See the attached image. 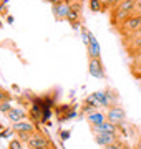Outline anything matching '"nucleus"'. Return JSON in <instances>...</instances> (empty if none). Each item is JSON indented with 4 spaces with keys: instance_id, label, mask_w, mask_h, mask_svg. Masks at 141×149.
Listing matches in <instances>:
<instances>
[{
    "instance_id": "obj_1",
    "label": "nucleus",
    "mask_w": 141,
    "mask_h": 149,
    "mask_svg": "<svg viewBox=\"0 0 141 149\" xmlns=\"http://www.w3.org/2000/svg\"><path fill=\"white\" fill-rule=\"evenodd\" d=\"M27 146H28V149L40 148V146L48 148V149H55V146L52 144V141H50V139L47 138L43 133H40V131L32 133V136H30V138H28V141H27Z\"/></svg>"
},
{
    "instance_id": "obj_2",
    "label": "nucleus",
    "mask_w": 141,
    "mask_h": 149,
    "mask_svg": "<svg viewBox=\"0 0 141 149\" xmlns=\"http://www.w3.org/2000/svg\"><path fill=\"white\" fill-rule=\"evenodd\" d=\"M80 20H82V0H73L70 5V13L66 17V22L73 28H78Z\"/></svg>"
},
{
    "instance_id": "obj_3",
    "label": "nucleus",
    "mask_w": 141,
    "mask_h": 149,
    "mask_svg": "<svg viewBox=\"0 0 141 149\" xmlns=\"http://www.w3.org/2000/svg\"><path fill=\"white\" fill-rule=\"evenodd\" d=\"M88 71L93 78H98V80H105V66L101 58H93V56H88Z\"/></svg>"
},
{
    "instance_id": "obj_4",
    "label": "nucleus",
    "mask_w": 141,
    "mask_h": 149,
    "mask_svg": "<svg viewBox=\"0 0 141 149\" xmlns=\"http://www.w3.org/2000/svg\"><path fill=\"white\" fill-rule=\"evenodd\" d=\"M141 23V15H131L128 17L123 23H121V27H119V33H123V35H133V33L138 30Z\"/></svg>"
},
{
    "instance_id": "obj_5",
    "label": "nucleus",
    "mask_w": 141,
    "mask_h": 149,
    "mask_svg": "<svg viewBox=\"0 0 141 149\" xmlns=\"http://www.w3.org/2000/svg\"><path fill=\"white\" fill-rule=\"evenodd\" d=\"M106 119L114 123V124H123L125 119H126V113L119 104H113V106H110L108 111H106Z\"/></svg>"
},
{
    "instance_id": "obj_6",
    "label": "nucleus",
    "mask_w": 141,
    "mask_h": 149,
    "mask_svg": "<svg viewBox=\"0 0 141 149\" xmlns=\"http://www.w3.org/2000/svg\"><path fill=\"white\" fill-rule=\"evenodd\" d=\"M70 5H71V0H60L58 3L52 5V12L57 20H66V17L70 13Z\"/></svg>"
},
{
    "instance_id": "obj_7",
    "label": "nucleus",
    "mask_w": 141,
    "mask_h": 149,
    "mask_svg": "<svg viewBox=\"0 0 141 149\" xmlns=\"http://www.w3.org/2000/svg\"><path fill=\"white\" fill-rule=\"evenodd\" d=\"M12 129L15 133H35V131H40L37 129V126L33 124L30 119H23V121H18V123H12Z\"/></svg>"
},
{
    "instance_id": "obj_8",
    "label": "nucleus",
    "mask_w": 141,
    "mask_h": 149,
    "mask_svg": "<svg viewBox=\"0 0 141 149\" xmlns=\"http://www.w3.org/2000/svg\"><path fill=\"white\" fill-rule=\"evenodd\" d=\"M95 141L100 146H108V144L118 143V134H110V133H95Z\"/></svg>"
},
{
    "instance_id": "obj_9",
    "label": "nucleus",
    "mask_w": 141,
    "mask_h": 149,
    "mask_svg": "<svg viewBox=\"0 0 141 149\" xmlns=\"http://www.w3.org/2000/svg\"><path fill=\"white\" fill-rule=\"evenodd\" d=\"M118 124H114V123L111 121H106L103 123V124H100V126H93L91 131L93 133H110V134H118Z\"/></svg>"
},
{
    "instance_id": "obj_10",
    "label": "nucleus",
    "mask_w": 141,
    "mask_h": 149,
    "mask_svg": "<svg viewBox=\"0 0 141 149\" xmlns=\"http://www.w3.org/2000/svg\"><path fill=\"white\" fill-rule=\"evenodd\" d=\"M88 56H93V58H100L101 55H100V45H98L96 38H95V35H93L91 32H90V38H88Z\"/></svg>"
},
{
    "instance_id": "obj_11",
    "label": "nucleus",
    "mask_w": 141,
    "mask_h": 149,
    "mask_svg": "<svg viewBox=\"0 0 141 149\" xmlns=\"http://www.w3.org/2000/svg\"><path fill=\"white\" fill-rule=\"evenodd\" d=\"M7 118H8L12 123H18V121L27 119V113L22 111V109H18V108H12L10 111L7 113Z\"/></svg>"
},
{
    "instance_id": "obj_12",
    "label": "nucleus",
    "mask_w": 141,
    "mask_h": 149,
    "mask_svg": "<svg viewBox=\"0 0 141 149\" xmlns=\"http://www.w3.org/2000/svg\"><path fill=\"white\" fill-rule=\"evenodd\" d=\"M106 121V116H105L103 113L100 111H93L88 114V123H90V126H100V124H103V123Z\"/></svg>"
},
{
    "instance_id": "obj_13",
    "label": "nucleus",
    "mask_w": 141,
    "mask_h": 149,
    "mask_svg": "<svg viewBox=\"0 0 141 149\" xmlns=\"http://www.w3.org/2000/svg\"><path fill=\"white\" fill-rule=\"evenodd\" d=\"M88 3H90V10H91L93 13H101V12H105L103 3H101L100 0H88Z\"/></svg>"
},
{
    "instance_id": "obj_14",
    "label": "nucleus",
    "mask_w": 141,
    "mask_h": 149,
    "mask_svg": "<svg viewBox=\"0 0 141 149\" xmlns=\"http://www.w3.org/2000/svg\"><path fill=\"white\" fill-rule=\"evenodd\" d=\"M0 15H8V0H0Z\"/></svg>"
},
{
    "instance_id": "obj_15",
    "label": "nucleus",
    "mask_w": 141,
    "mask_h": 149,
    "mask_svg": "<svg viewBox=\"0 0 141 149\" xmlns=\"http://www.w3.org/2000/svg\"><path fill=\"white\" fill-rule=\"evenodd\" d=\"M2 101H12V95L3 88H0V103Z\"/></svg>"
},
{
    "instance_id": "obj_16",
    "label": "nucleus",
    "mask_w": 141,
    "mask_h": 149,
    "mask_svg": "<svg viewBox=\"0 0 141 149\" xmlns=\"http://www.w3.org/2000/svg\"><path fill=\"white\" fill-rule=\"evenodd\" d=\"M8 149H23L22 141L20 139H12L10 143H8Z\"/></svg>"
},
{
    "instance_id": "obj_17",
    "label": "nucleus",
    "mask_w": 141,
    "mask_h": 149,
    "mask_svg": "<svg viewBox=\"0 0 141 149\" xmlns=\"http://www.w3.org/2000/svg\"><path fill=\"white\" fill-rule=\"evenodd\" d=\"M12 108H13V106H12L10 101H2V103H0V113H5V114H7Z\"/></svg>"
},
{
    "instance_id": "obj_18",
    "label": "nucleus",
    "mask_w": 141,
    "mask_h": 149,
    "mask_svg": "<svg viewBox=\"0 0 141 149\" xmlns=\"http://www.w3.org/2000/svg\"><path fill=\"white\" fill-rule=\"evenodd\" d=\"M121 146H123V144H119V141H118V143H113V144H108V146H103V149H123Z\"/></svg>"
},
{
    "instance_id": "obj_19",
    "label": "nucleus",
    "mask_w": 141,
    "mask_h": 149,
    "mask_svg": "<svg viewBox=\"0 0 141 149\" xmlns=\"http://www.w3.org/2000/svg\"><path fill=\"white\" fill-rule=\"evenodd\" d=\"M12 133H13V129H5V131L0 134V136H2V138H8V136H10Z\"/></svg>"
},
{
    "instance_id": "obj_20",
    "label": "nucleus",
    "mask_w": 141,
    "mask_h": 149,
    "mask_svg": "<svg viewBox=\"0 0 141 149\" xmlns=\"http://www.w3.org/2000/svg\"><path fill=\"white\" fill-rule=\"evenodd\" d=\"M70 138V131H61V139L65 141V139Z\"/></svg>"
},
{
    "instance_id": "obj_21",
    "label": "nucleus",
    "mask_w": 141,
    "mask_h": 149,
    "mask_svg": "<svg viewBox=\"0 0 141 149\" xmlns=\"http://www.w3.org/2000/svg\"><path fill=\"white\" fill-rule=\"evenodd\" d=\"M100 2L103 3V8L106 10V8H108V2H110V0H100Z\"/></svg>"
},
{
    "instance_id": "obj_22",
    "label": "nucleus",
    "mask_w": 141,
    "mask_h": 149,
    "mask_svg": "<svg viewBox=\"0 0 141 149\" xmlns=\"http://www.w3.org/2000/svg\"><path fill=\"white\" fill-rule=\"evenodd\" d=\"M136 2V10H141V0H135Z\"/></svg>"
},
{
    "instance_id": "obj_23",
    "label": "nucleus",
    "mask_w": 141,
    "mask_h": 149,
    "mask_svg": "<svg viewBox=\"0 0 141 149\" xmlns=\"http://www.w3.org/2000/svg\"><path fill=\"white\" fill-rule=\"evenodd\" d=\"M7 22H8V23H13V17L8 15V17H7Z\"/></svg>"
},
{
    "instance_id": "obj_24",
    "label": "nucleus",
    "mask_w": 141,
    "mask_h": 149,
    "mask_svg": "<svg viewBox=\"0 0 141 149\" xmlns=\"http://www.w3.org/2000/svg\"><path fill=\"white\" fill-rule=\"evenodd\" d=\"M47 2H50V3H52V5H55V3H58L60 0H47Z\"/></svg>"
},
{
    "instance_id": "obj_25",
    "label": "nucleus",
    "mask_w": 141,
    "mask_h": 149,
    "mask_svg": "<svg viewBox=\"0 0 141 149\" xmlns=\"http://www.w3.org/2000/svg\"><path fill=\"white\" fill-rule=\"evenodd\" d=\"M135 33H136V35H141V23H140V27H138V30H136Z\"/></svg>"
},
{
    "instance_id": "obj_26",
    "label": "nucleus",
    "mask_w": 141,
    "mask_h": 149,
    "mask_svg": "<svg viewBox=\"0 0 141 149\" xmlns=\"http://www.w3.org/2000/svg\"><path fill=\"white\" fill-rule=\"evenodd\" d=\"M33 149H48V148H43V146H40V148H33Z\"/></svg>"
},
{
    "instance_id": "obj_27",
    "label": "nucleus",
    "mask_w": 141,
    "mask_h": 149,
    "mask_svg": "<svg viewBox=\"0 0 141 149\" xmlns=\"http://www.w3.org/2000/svg\"><path fill=\"white\" fill-rule=\"evenodd\" d=\"M2 27H3V23H2V20H0V28H2Z\"/></svg>"
},
{
    "instance_id": "obj_28",
    "label": "nucleus",
    "mask_w": 141,
    "mask_h": 149,
    "mask_svg": "<svg viewBox=\"0 0 141 149\" xmlns=\"http://www.w3.org/2000/svg\"><path fill=\"white\" fill-rule=\"evenodd\" d=\"M135 149H141V146H136V148Z\"/></svg>"
},
{
    "instance_id": "obj_29",
    "label": "nucleus",
    "mask_w": 141,
    "mask_h": 149,
    "mask_svg": "<svg viewBox=\"0 0 141 149\" xmlns=\"http://www.w3.org/2000/svg\"><path fill=\"white\" fill-rule=\"evenodd\" d=\"M140 40H141V38H140Z\"/></svg>"
},
{
    "instance_id": "obj_30",
    "label": "nucleus",
    "mask_w": 141,
    "mask_h": 149,
    "mask_svg": "<svg viewBox=\"0 0 141 149\" xmlns=\"http://www.w3.org/2000/svg\"><path fill=\"white\" fill-rule=\"evenodd\" d=\"M140 15H141V13H140Z\"/></svg>"
}]
</instances>
